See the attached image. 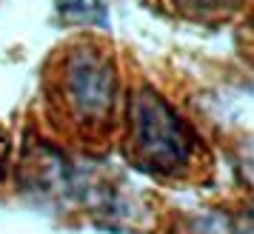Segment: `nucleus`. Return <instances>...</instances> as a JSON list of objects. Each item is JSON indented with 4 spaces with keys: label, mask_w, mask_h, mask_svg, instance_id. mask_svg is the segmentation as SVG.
Instances as JSON below:
<instances>
[{
    "label": "nucleus",
    "mask_w": 254,
    "mask_h": 234,
    "mask_svg": "<svg viewBox=\"0 0 254 234\" xmlns=\"http://www.w3.org/2000/svg\"><path fill=\"white\" fill-rule=\"evenodd\" d=\"M237 166H240L243 180L254 188V137L240 143V149H237Z\"/></svg>",
    "instance_id": "obj_5"
},
{
    "label": "nucleus",
    "mask_w": 254,
    "mask_h": 234,
    "mask_svg": "<svg viewBox=\"0 0 254 234\" xmlns=\"http://www.w3.org/2000/svg\"><path fill=\"white\" fill-rule=\"evenodd\" d=\"M126 154L140 172L186 175L194 160V137L151 86H137L126 100Z\"/></svg>",
    "instance_id": "obj_1"
},
{
    "label": "nucleus",
    "mask_w": 254,
    "mask_h": 234,
    "mask_svg": "<svg viewBox=\"0 0 254 234\" xmlns=\"http://www.w3.org/2000/svg\"><path fill=\"white\" fill-rule=\"evenodd\" d=\"M172 3L191 17H226L240 0H172Z\"/></svg>",
    "instance_id": "obj_4"
},
{
    "label": "nucleus",
    "mask_w": 254,
    "mask_h": 234,
    "mask_svg": "<svg viewBox=\"0 0 254 234\" xmlns=\"http://www.w3.org/2000/svg\"><path fill=\"white\" fill-rule=\"evenodd\" d=\"M6 152H9V137H6V134L0 131V163L6 160Z\"/></svg>",
    "instance_id": "obj_7"
},
{
    "label": "nucleus",
    "mask_w": 254,
    "mask_h": 234,
    "mask_svg": "<svg viewBox=\"0 0 254 234\" xmlns=\"http://www.w3.org/2000/svg\"><path fill=\"white\" fill-rule=\"evenodd\" d=\"M58 14L71 26H103L106 12L100 0H58Z\"/></svg>",
    "instance_id": "obj_3"
},
{
    "label": "nucleus",
    "mask_w": 254,
    "mask_h": 234,
    "mask_svg": "<svg viewBox=\"0 0 254 234\" xmlns=\"http://www.w3.org/2000/svg\"><path fill=\"white\" fill-rule=\"evenodd\" d=\"M234 234H254V209L246 211L240 220L234 223Z\"/></svg>",
    "instance_id": "obj_6"
},
{
    "label": "nucleus",
    "mask_w": 254,
    "mask_h": 234,
    "mask_svg": "<svg viewBox=\"0 0 254 234\" xmlns=\"http://www.w3.org/2000/svg\"><path fill=\"white\" fill-rule=\"evenodd\" d=\"M246 52H249V58H254V46H252V49H246Z\"/></svg>",
    "instance_id": "obj_8"
},
{
    "label": "nucleus",
    "mask_w": 254,
    "mask_h": 234,
    "mask_svg": "<svg viewBox=\"0 0 254 234\" xmlns=\"http://www.w3.org/2000/svg\"><path fill=\"white\" fill-rule=\"evenodd\" d=\"M60 112L80 129H97L112 120L117 106L115 58L94 40H80L58 60L52 77Z\"/></svg>",
    "instance_id": "obj_2"
}]
</instances>
